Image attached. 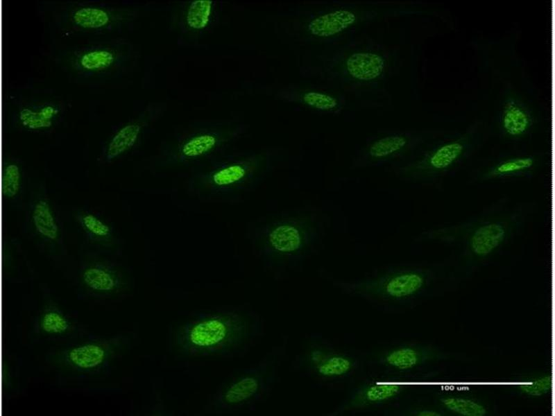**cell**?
Here are the masks:
<instances>
[{
	"instance_id": "6da1fadb",
	"label": "cell",
	"mask_w": 555,
	"mask_h": 416,
	"mask_svg": "<svg viewBox=\"0 0 555 416\" xmlns=\"http://www.w3.org/2000/svg\"><path fill=\"white\" fill-rule=\"evenodd\" d=\"M533 204L504 197L464 220L420 233L418 241L456 247L467 265L484 261L506 246L524 227Z\"/></svg>"
},
{
	"instance_id": "7a4b0ae2",
	"label": "cell",
	"mask_w": 555,
	"mask_h": 416,
	"mask_svg": "<svg viewBox=\"0 0 555 416\" xmlns=\"http://www.w3.org/2000/svg\"><path fill=\"white\" fill-rule=\"evenodd\" d=\"M278 162L269 151L223 152L187 172L185 189L202 200L233 201L259 186Z\"/></svg>"
},
{
	"instance_id": "3957f363",
	"label": "cell",
	"mask_w": 555,
	"mask_h": 416,
	"mask_svg": "<svg viewBox=\"0 0 555 416\" xmlns=\"http://www.w3.org/2000/svg\"><path fill=\"white\" fill-rule=\"evenodd\" d=\"M324 233L321 216L309 209L281 211L259 219L248 230L250 245L265 263L285 266L320 245Z\"/></svg>"
},
{
	"instance_id": "277c9868",
	"label": "cell",
	"mask_w": 555,
	"mask_h": 416,
	"mask_svg": "<svg viewBox=\"0 0 555 416\" xmlns=\"http://www.w3.org/2000/svg\"><path fill=\"white\" fill-rule=\"evenodd\" d=\"M257 329L255 318L244 311L205 313L176 325L171 346L177 354L187 358L228 355L247 346Z\"/></svg>"
},
{
	"instance_id": "5b68a950",
	"label": "cell",
	"mask_w": 555,
	"mask_h": 416,
	"mask_svg": "<svg viewBox=\"0 0 555 416\" xmlns=\"http://www.w3.org/2000/svg\"><path fill=\"white\" fill-rule=\"evenodd\" d=\"M388 8L382 3H336L302 8L295 19L304 42H334L357 27L382 19Z\"/></svg>"
},
{
	"instance_id": "8992f818",
	"label": "cell",
	"mask_w": 555,
	"mask_h": 416,
	"mask_svg": "<svg viewBox=\"0 0 555 416\" xmlns=\"http://www.w3.org/2000/svg\"><path fill=\"white\" fill-rule=\"evenodd\" d=\"M320 71L328 79L353 89L377 86L384 78L388 59L378 45L350 44L323 51Z\"/></svg>"
},
{
	"instance_id": "52a82bcc",
	"label": "cell",
	"mask_w": 555,
	"mask_h": 416,
	"mask_svg": "<svg viewBox=\"0 0 555 416\" xmlns=\"http://www.w3.org/2000/svg\"><path fill=\"white\" fill-rule=\"evenodd\" d=\"M239 129L230 125H210L188 131L172 140L158 158L164 171L185 173L224 152Z\"/></svg>"
},
{
	"instance_id": "ba28073f",
	"label": "cell",
	"mask_w": 555,
	"mask_h": 416,
	"mask_svg": "<svg viewBox=\"0 0 555 416\" xmlns=\"http://www.w3.org/2000/svg\"><path fill=\"white\" fill-rule=\"evenodd\" d=\"M468 139H461L439 145L420 155H410L391 165L394 175L412 183L435 182L457 170L469 153Z\"/></svg>"
},
{
	"instance_id": "9c48e42d",
	"label": "cell",
	"mask_w": 555,
	"mask_h": 416,
	"mask_svg": "<svg viewBox=\"0 0 555 416\" xmlns=\"http://www.w3.org/2000/svg\"><path fill=\"white\" fill-rule=\"evenodd\" d=\"M266 363L241 370L223 382L204 406L203 413H231L253 404L267 386L269 372Z\"/></svg>"
},
{
	"instance_id": "30bf717a",
	"label": "cell",
	"mask_w": 555,
	"mask_h": 416,
	"mask_svg": "<svg viewBox=\"0 0 555 416\" xmlns=\"http://www.w3.org/2000/svg\"><path fill=\"white\" fill-rule=\"evenodd\" d=\"M431 275L429 269L399 267L345 285L353 291L367 295L401 300L421 291L429 284Z\"/></svg>"
},
{
	"instance_id": "8fae6325",
	"label": "cell",
	"mask_w": 555,
	"mask_h": 416,
	"mask_svg": "<svg viewBox=\"0 0 555 416\" xmlns=\"http://www.w3.org/2000/svg\"><path fill=\"white\" fill-rule=\"evenodd\" d=\"M133 10L93 3L74 4L62 12L61 20L78 32L99 33L117 30L130 22Z\"/></svg>"
},
{
	"instance_id": "7c38bea8",
	"label": "cell",
	"mask_w": 555,
	"mask_h": 416,
	"mask_svg": "<svg viewBox=\"0 0 555 416\" xmlns=\"http://www.w3.org/2000/svg\"><path fill=\"white\" fill-rule=\"evenodd\" d=\"M418 141L417 137L407 133H381L371 138L359 150L351 162L352 167L394 164L411 155Z\"/></svg>"
},
{
	"instance_id": "4fadbf2b",
	"label": "cell",
	"mask_w": 555,
	"mask_h": 416,
	"mask_svg": "<svg viewBox=\"0 0 555 416\" xmlns=\"http://www.w3.org/2000/svg\"><path fill=\"white\" fill-rule=\"evenodd\" d=\"M117 44H94L71 51L67 63L74 71L84 75H99L119 67L126 55Z\"/></svg>"
},
{
	"instance_id": "5bb4252c",
	"label": "cell",
	"mask_w": 555,
	"mask_h": 416,
	"mask_svg": "<svg viewBox=\"0 0 555 416\" xmlns=\"http://www.w3.org/2000/svg\"><path fill=\"white\" fill-rule=\"evenodd\" d=\"M540 165V161L533 155L510 157L474 169L470 177L472 182L478 183L529 178L538 171Z\"/></svg>"
},
{
	"instance_id": "9a60e30c",
	"label": "cell",
	"mask_w": 555,
	"mask_h": 416,
	"mask_svg": "<svg viewBox=\"0 0 555 416\" xmlns=\"http://www.w3.org/2000/svg\"><path fill=\"white\" fill-rule=\"evenodd\" d=\"M292 101L307 108L321 112H336L342 109L343 98L333 92L309 87H298L289 92Z\"/></svg>"
},
{
	"instance_id": "2e32d148",
	"label": "cell",
	"mask_w": 555,
	"mask_h": 416,
	"mask_svg": "<svg viewBox=\"0 0 555 416\" xmlns=\"http://www.w3.org/2000/svg\"><path fill=\"white\" fill-rule=\"evenodd\" d=\"M402 386L394 383L376 382L359 389L349 399L346 408H361L386 401L397 396Z\"/></svg>"
},
{
	"instance_id": "e0dca14e",
	"label": "cell",
	"mask_w": 555,
	"mask_h": 416,
	"mask_svg": "<svg viewBox=\"0 0 555 416\" xmlns=\"http://www.w3.org/2000/svg\"><path fill=\"white\" fill-rule=\"evenodd\" d=\"M108 355L109 351L106 346L98 343H89L68 350L65 360L74 368L89 370L101 365Z\"/></svg>"
},
{
	"instance_id": "ac0fdd59",
	"label": "cell",
	"mask_w": 555,
	"mask_h": 416,
	"mask_svg": "<svg viewBox=\"0 0 555 416\" xmlns=\"http://www.w3.org/2000/svg\"><path fill=\"white\" fill-rule=\"evenodd\" d=\"M60 112V107L52 103L28 105L19 110L17 120L27 130H42L53 125Z\"/></svg>"
},
{
	"instance_id": "d6986e66",
	"label": "cell",
	"mask_w": 555,
	"mask_h": 416,
	"mask_svg": "<svg viewBox=\"0 0 555 416\" xmlns=\"http://www.w3.org/2000/svg\"><path fill=\"white\" fill-rule=\"evenodd\" d=\"M145 122L134 120L119 128L112 135L105 148L108 159H114L132 149L142 136Z\"/></svg>"
},
{
	"instance_id": "ffe728a7",
	"label": "cell",
	"mask_w": 555,
	"mask_h": 416,
	"mask_svg": "<svg viewBox=\"0 0 555 416\" xmlns=\"http://www.w3.org/2000/svg\"><path fill=\"white\" fill-rule=\"evenodd\" d=\"M316 372L325 377H337L346 374L353 367L352 360L340 354L328 353L321 349L312 351L309 356Z\"/></svg>"
},
{
	"instance_id": "44dd1931",
	"label": "cell",
	"mask_w": 555,
	"mask_h": 416,
	"mask_svg": "<svg viewBox=\"0 0 555 416\" xmlns=\"http://www.w3.org/2000/svg\"><path fill=\"white\" fill-rule=\"evenodd\" d=\"M31 218L34 228L42 238L56 241L60 229L51 205L44 199L38 200L34 205Z\"/></svg>"
},
{
	"instance_id": "7402d4cb",
	"label": "cell",
	"mask_w": 555,
	"mask_h": 416,
	"mask_svg": "<svg viewBox=\"0 0 555 416\" xmlns=\"http://www.w3.org/2000/svg\"><path fill=\"white\" fill-rule=\"evenodd\" d=\"M430 356L427 352L416 347L402 346L388 351L382 358L387 366L398 370L412 369Z\"/></svg>"
},
{
	"instance_id": "603a6c76",
	"label": "cell",
	"mask_w": 555,
	"mask_h": 416,
	"mask_svg": "<svg viewBox=\"0 0 555 416\" xmlns=\"http://www.w3.org/2000/svg\"><path fill=\"white\" fill-rule=\"evenodd\" d=\"M82 281L90 290L110 293L120 285L118 275L113 270L99 265L89 266L82 272Z\"/></svg>"
},
{
	"instance_id": "cb8c5ba5",
	"label": "cell",
	"mask_w": 555,
	"mask_h": 416,
	"mask_svg": "<svg viewBox=\"0 0 555 416\" xmlns=\"http://www.w3.org/2000/svg\"><path fill=\"white\" fill-rule=\"evenodd\" d=\"M502 129L511 138H519L527 132L531 119L527 111L514 101H508L504 107Z\"/></svg>"
},
{
	"instance_id": "d4e9b609",
	"label": "cell",
	"mask_w": 555,
	"mask_h": 416,
	"mask_svg": "<svg viewBox=\"0 0 555 416\" xmlns=\"http://www.w3.org/2000/svg\"><path fill=\"white\" fill-rule=\"evenodd\" d=\"M214 4L212 0H193L188 3L183 14L185 27L194 32L205 30L212 20Z\"/></svg>"
},
{
	"instance_id": "484cf974",
	"label": "cell",
	"mask_w": 555,
	"mask_h": 416,
	"mask_svg": "<svg viewBox=\"0 0 555 416\" xmlns=\"http://www.w3.org/2000/svg\"><path fill=\"white\" fill-rule=\"evenodd\" d=\"M441 403L450 412L461 416H484L487 413L482 404L466 397H445L441 399Z\"/></svg>"
},
{
	"instance_id": "4316f807",
	"label": "cell",
	"mask_w": 555,
	"mask_h": 416,
	"mask_svg": "<svg viewBox=\"0 0 555 416\" xmlns=\"http://www.w3.org/2000/svg\"><path fill=\"white\" fill-rule=\"evenodd\" d=\"M22 172L19 166L14 162L6 164L2 169L1 193L8 199L15 198L21 187Z\"/></svg>"
},
{
	"instance_id": "83f0119b",
	"label": "cell",
	"mask_w": 555,
	"mask_h": 416,
	"mask_svg": "<svg viewBox=\"0 0 555 416\" xmlns=\"http://www.w3.org/2000/svg\"><path fill=\"white\" fill-rule=\"evenodd\" d=\"M42 330L49 334H61L69 328L67 319L60 312L51 310L46 311L40 321Z\"/></svg>"
},
{
	"instance_id": "f1b7e54d",
	"label": "cell",
	"mask_w": 555,
	"mask_h": 416,
	"mask_svg": "<svg viewBox=\"0 0 555 416\" xmlns=\"http://www.w3.org/2000/svg\"><path fill=\"white\" fill-rule=\"evenodd\" d=\"M80 222L85 231L95 237L105 239L111 234L110 227L92 213L82 214L80 217Z\"/></svg>"
},
{
	"instance_id": "f546056e",
	"label": "cell",
	"mask_w": 555,
	"mask_h": 416,
	"mask_svg": "<svg viewBox=\"0 0 555 416\" xmlns=\"http://www.w3.org/2000/svg\"><path fill=\"white\" fill-rule=\"evenodd\" d=\"M518 388L525 395L532 397H541L552 390V376L551 374L540 376L528 383L519 385Z\"/></svg>"
},
{
	"instance_id": "4dcf8cb0",
	"label": "cell",
	"mask_w": 555,
	"mask_h": 416,
	"mask_svg": "<svg viewBox=\"0 0 555 416\" xmlns=\"http://www.w3.org/2000/svg\"><path fill=\"white\" fill-rule=\"evenodd\" d=\"M416 415L419 416H440L441 413L434 410L425 409L417 412Z\"/></svg>"
}]
</instances>
